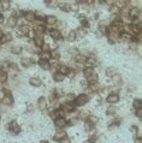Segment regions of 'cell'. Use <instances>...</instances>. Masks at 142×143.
<instances>
[{
	"label": "cell",
	"mask_w": 142,
	"mask_h": 143,
	"mask_svg": "<svg viewBox=\"0 0 142 143\" xmlns=\"http://www.w3.org/2000/svg\"><path fill=\"white\" fill-rule=\"evenodd\" d=\"M89 101V96L87 94H81L78 95L77 97H75V101L72 102L74 107H80V106H83L85 103Z\"/></svg>",
	"instance_id": "obj_1"
},
{
	"label": "cell",
	"mask_w": 142,
	"mask_h": 143,
	"mask_svg": "<svg viewBox=\"0 0 142 143\" xmlns=\"http://www.w3.org/2000/svg\"><path fill=\"white\" fill-rule=\"evenodd\" d=\"M1 102L4 105H6V106L13 105V96H12L11 92H10L9 89H4V97H3V100H1Z\"/></svg>",
	"instance_id": "obj_2"
},
{
	"label": "cell",
	"mask_w": 142,
	"mask_h": 143,
	"mask_svg": "<svg viewBox=\"0 0 142 143\" xmlns=\"http://www.w3.org/2000/svg\"><path fill=\"white\" fill-rule=\"evenodd\" d=\"M7 129H9V131L10 132H12V134H14V135H17V134H19L21 132V128H19V125H18L16 121H11V123L9 124V126H7Z\"/></svg>",
	"instance_id": "obj_3"
},
{
	"label": "cell",
	"mask_w": 142,
	"mask_h": 143,
	"mask_svg": "<svg viewBox=\"0 0 142 143\" xmlns=\"http://www.w3.org/2000/svg\"><path fill=\"white\" fill-rule=\"evenodd\" d=\"M140 16V10L137 7H131L128 12V17L131 18L133 20H136V18Z\"/></svg>",
	"instance_id": "obj_4"
},
{
	"label": "cell",
	"mask_w": 142,
	"mask_h": 143,
	"mask_svg": "<svg viewBox=\"0 0 142 143\" xmlns=\"http://www.w3.org/2000/svg\"><path fill=\"white\" fill-rule=\"evenodd\" d=\"M49 35H51V37L53 39L54 41H60V40H63L62 33L58 31L57 29H53V30H51V31H49Z\"/></svg>",
	"instance_id": "obj_5"
},
{
	"label": "cell",
	"mask_w": 142,
	"mask_h": 143,
	"mask_svg": "<svg viewBox=\"0 0 142 143\" xmlns=\"http://www.w3.org/2000/svg\"><path fill=\"white\" fill-rule=\"evenodd\" d=\"M54 125H55L57 129H62L65 125H68V121H66L65 118H58V119L54 120Z\"/></svg>",
	"instance_id": "obj_6"
},
{
	"label": "cell",
	"mask_w": 142,
	"mask_h": 143,
	"mask_svg": "<svg viewBox=\"0 0 142 143\" xmlns=\"http://www.w3.org/2000/svg\"><path fill=\"white\" fill-rule=\"evenodd\" d=\"M60 109H63V112L65 113V112H74L75 111V107L72 103H69V102H65L63 103L62 106H60Z\"/></svg>",
	"instance_id": "obj_7"
},
{
	"label": "cell",
	"mask_w": 142,
	"mask_h": 143,
	"mask_svg": "<svg viewBox=\"0 0 142 143\" xmlns=\"http://www.w3.org/2000/svg\"><path fill=\"white\" fill-rule=\"evenodd\" d=\"M34 42L35 45H36L37 47H42V45L45 42H43V35H39V34H35L34 35Z\"/></svg>",
	"instance_id": "obj_8"
},
{
	"label": "cell",
	"mask_w": 142,
	"mask_h": 143,
	"mask_svg": "<svg viewBox=\"0 0 142 143\" xmlns=\"http://www.w3.org/2000/svg\"><path fill=\"white\" fill-rule=\"evenodd\" d=\"M57 130H58L57 134L54 135V137H53L54 141H60V140L66 137V132L64 131V130H62V129H57Z\"/></svg>",
	"instance_id": "obj_9"
},
{
	"label": "cell",
	"mask_w": 142,
	"mask_h": 143,
	"mask_svg": "<svg viewBox=\"0 0 142 143\" xmlns=\"http://www.w3.org/2000/svg\"><path fill=\"white\" fill-rule=\"evenodd\" d=\"M63 115H64V112H63V109H60V108H58V109H53V112L51 113V117L53 118L54 120L58 119V118H64Z\"/></svg>",
	"instance_id": "obj_10"
},
{
	"label": "cell",
	"mask_w": 142,
	"mask_h": 143,
	"mask_svg": "<svg viewBox=\"0 0 142 143\" xmlns=\"http://www.w3.org/2000/svg\"><path fill=\"white\" fill-rule=\"evenodd\" d=\"M45 31H46L45 25H42V24H35V25H34V33H35V34L43 35V33H45Z\"/></svg>",
	"instance_id": "obj_11"
},
{
	"label": "cell",
	"mask_w": 142,
	"mask_h": 143,
	"mask_svg": "<svg viewBox=\"0 0 142 143\" xmlns=\"http://www.w3.org/2000/svg\"><path fill=\"white\" fill-rule=\"evenodd\" d=\"M98 80H99V77H98V75L94 72L92 76H89L88 78H87V82H88V84L89 86H93V84H98Z\"/></svg>",
	"instance_id": "obj_12"
},
{
	"label": "cell",
	"mask_w": 142,
	"mask_h": 143,
	"mask_svg": "<svg viewBox=\"0 0 142 143\" xmlns=\"http://www.w3.org/2000/svg\"><path fill=\"white\" fill-rule=\"evenodd\" d=\"M45 22L48 25H54V24L58 23V19L55 16H47V17H45Z\"/></svg>",
	"instance_id": "obj_13"
},
{
	"label": "cell",
	"mask_w": 142,
	"mask_h": 143,
	"mask_svg": "<svg viewBox=\"0 0 142 143\" xmlns=\"http://www.w3.org/2000/svg\"><path fill=\"white\" fill-rule=\"evenodd\" d=\"M119 101V95L116 94V93H113V94H110L107 96V102L110 103H116Z\"/></svg>",
	"instance_id": "obj_14"
},
{
	"label": "cell",
	"mask_w": 142,
	"mask_h": 143,
	"mask_svg": "<svg viewBox=\"0 0 142 143\" xmlns=\"http://www.w3.org/2000/svg\"><path fill=\"white\" fill-rule=\"evenodd\" d=\"M37 105H39V109H40V111H45L46 107H47V101H46L45 97L41 96L40 99H39V102H37Z\"/></svg>",
	"instance_id": "obj_15"
},
{
	"label": "cell",
	"mask_w": 142,
	"mask_h": 143,
	"mask_svg": "<svg viewBox=\"0 0 142 143\" xmlns=\"http://www.w3.org/2000/svg\"><path fill=\"white\" fill-rule=\"evenodd\" d=\"M39 65H40L43 70H49V69H51V63H49L48 60L40 59V60H39Z\"/></svg>",
	"instance_id": "obj_16"
},
{
	"label": "cell",
	"mask_w": 142,
	"mask_h": 143,
	"mask_svg": "<svg viewBox=\"0 0 142 143\" xmlns=\"http://www.w3.org/2000/svg\"><path fill=\"white\" fill-rule=\"evenodd\" d=\"M85 64L88 65V67H92V69H93V66L98 65V61L94 57H88L87 58V60H85Z\"/></svg>",
	"instance_id": "obj_17"
},
{
	"label": "cell",
	"mask_w": 142,
	"mask_h": 143,
	"mask_svg": "<svg viewBox=\"0 0 142 143\" xmlns=\"http://www.w3.org/2000/svg\"><path fill=\"white\" fill-rule=\"evenodd\" d=\"M24 18H26V20H28V22H34L35 20V12L27 11L26 13H24Z\"/></svg>",
	"instance_id": "obj_18"
},
{
	"label": "cell",
	"mask_w": 142,
	"mask_h": 143,
	"mask_svg": "<svg viewBox=\"0 0 142 143\" xmlns=\"http://www.w3.org/2000/svg\"><path fill=\"white\" fill-rule=\"evenodd\" d=\"M29 83H30L31 86H34V87H40L42 82H41V80H40V78L33 77V78H30V80H29Z\"/></svg>",
	"instance_id": "obj_19"
},
{
	"label": "cell",
	"mask_w": 142,
	"mask_h": 143,
	"mask_svg": "<svg viewBox=\"0 0 142 143\" xmlns=\"http://www.w3.org/2000/svg\"><path fill=\"white\" fill-rule=\"evenodd\" d=\"M30 33V28H29L28 25H21V28H19V35H27V34H29Z\"/></svg>",
	"instance_id": "obj_20"
},
{
	"label": "cell",
	"mask_w": 142,
	"mask_h": 143,
	"mask_svg": "<svg viewBox=\"0 0 142 143\" xmlns=\"http://www.w3.org/2000/svg\"><path fill=\"white\" fill-rule=\"evenodd\" d=\"M16 24H17V18L13 17V16H11V17L9 18V20H7V27H10V28H14Z\"/></svg>",
	"instance_id": "obj_21"
},
{
	"label": "cell",
	"mask_w": 142,
	"mask_h": 143,
	"mask_svg": "<svg viewBox=\"0 0 142 143\" xmlns=\"http://www.w3.org/2000/svg\"><path fill=\"white\" fill-rule=\"evenodd\" d=\"M75 60H76L78 64H84L85 60H87V57L83 54H77L76 57H75Z\"/></svg>",
	"instance_id": "obj_22"
},
{
	"label": "cell",
	"mask_w": 142,
	"mask_h": 143,
	"mask_svg": "<svg viewBox=\"0 0 142 143\" xmlns=\"http://www.w3.org/2000/svg\"><path fill=\"white\" fill-rule=\"evenodd\" d=\"M110 12H111L112 14H119L120 9L116 5V4H113V5H111V7H110Z\"/></svg>",
	"instance_id": "obj_23"
},
{
	"label": "cell",
	"mask_w": 142,
	"mask_h": 143,
	"mask_svg": "<svg viewBox=\"0 0 142 143\" xmlns=\"http://www.w3.org/2000/svg\"><path fill=\"white\" fill-rule=\"evenodd\" d=\"M21 64H22L24 67H29V66H31L33 61H31V59H29V58H23V59L21 60Z\"/></svg>",
	"instance_id": "obj_24"
},
{
	"label": "cell",
	"mask_w": 142,
	"mask_h": 143,
	"mask_svg": "<svg viewBox=\"0 0 142 143\" xmlns=\"http://www.w3.org/2000/svg\"><path fill=\"white\" fill-rule=\"evenodd\" d=\"M64 78H65V76H63V75L59 73V72H55V73L53 75V80L55 81V82H63Z\"/></svg>",
	"instance_id": "obj_25"
},
{
	"label": "cell",
	"mask_w": 142,
	"mask_h": 143,
	"mask_svg": "<svg viewBox=\"0 0 142 143\" xmlns=\"http://www.w3.org/2000/svg\"><path fill=\"white\" fill-rule=\"evenodd\" d=\"M76 37H77V35H76V31H75V30H70V31H69L68 40L70 41V42H72V41L76 40Z\"/></svg>",
	"instance_id": "obj_26"
},
{
	"label": "cell",
	"mask_w": 142,
	"mask_h": 143,
	"mask_svg": "<svg viewBox=\"0 0 142 143\" xmlns=\"http://www.w3.org/2000/svg\"><path fill=\"white\" fill-rule=\"evenodd\" d=\"M94 72H95V71H94V70L92 69V67H85V69L83 70V75H84V77H85V78H88L89 76H92V75H93Z\"/></svg>",
	"instance_id": "obj_27"
},
{
	"label": "cell",
	"mask_w": 142,
	"mask_h": 143,
	"mask_svg": "<svg viewBox=\"0 0 142 143\" xmlns=\"http://www.w3.org/2000/svg\"><path fill=\"white\" fill-rule=\"evenodd\" d=\"M59 7H60V10H63V11H65V12L71 11V10H70V4H68V3L59 4Z\"/></svg>",
	"instance_id": "obj_28"
},
{
	"label": "cell",
	"mask_w": 142,
	"mask_h": 143,
	"mask_svg": "<svg viewBox=\"0 0 142 143\" xmlns=\"http://www.w3.org/2000/svg\"><path fill=\"white\" fill-rule=\"evenodd\" d=\"M6 81H7V72L0 71V84H1V83H5Z\"/></svg>",
	"instance_id": "obj_29"
},
{
	"label": "cell",
	"mask_w": 142,
	"mask_h": 143,
	"mask_svg": "<svg viewBox=\"0 0 142 143\" xmlns=\"http://www.w3.org/2000/svg\"><path fill=\"white\" fill-rule=\"evenodd\" d=\"M0 6H1V9L5 11V10H9L10 7V1L9 0H3V1H0Z\"/></svg>",
	"instance_id": "obj_30"
},
{
	"label": "cell",
	"mask_w": 142,
	"mask_h": 143,
	"mask_svg": "<svg viewBox=\"0 0 142 143\" xmlns=\"http://www.w3.org/2000/svg\"><path fill=\"white\" fill-rule=\"evenodd\" d=\"M68 71H69V67H68V66H65V65L60 66L59 70H58V72H59V73H62L63 76H66V75H68Z\"/></svg>",
	"instance_id": "obj_31"
},
{
	"label": "cell",
	"mask_w": 142,
	"mask_h": 143,
	"mask_svg": "<svg viewBox=\"0 0 142 143\" xmlns=\"http://www.w3.org/2000/svg\"><path fill=\"white\" fill-rule=\"evenodd\" d=\"M114 73H117V70L114 69V67H107V69H106V75H107V76H110V77H112V76H113Z\"/></svg>",
	"instance_id": "obj_32"
},
{
	"label": "cell",
	"mask_w": 142,
	"mask_h": 143,
	"mask_svg": "<svg viewBox=\"0 0 142 143\" xmlns=\"http://www.w3.org/2000/svg\"><path fill=\"white\" fill-rule=\"evenodd\" d=\"M87 121H89L90 124L95 125V124L98 123V117H95V115H88V118H87Z\"/></svg>",
	"instance_id": "obj_33"
},
{
	"label": "cell",
	"mask_w": 142,
	"mask_h": 143,
	"mask_svg": "<svg viewBox=\"0 0 142 143\" xmlns=\"http://www.w3.org/2000/svg\"><path fill=\"white\" fill-rule=\"evenodd\" d=\"M12 40V36L10 34H6L3 36V39L0 40V43H6V42H9V41Z\"/></svg>",
	"instance_id": "obj_34"
},
{
	"label": "cell",
	"mask_w": 142,
	"mask_h": 143,
	"mask_svg": "<svg viewBox=\"0 0 142 143\" xmlns=\"http://www.w3.org/2000/svg\"><path fill=\"white\" fill-rule=\"evenodd\" d=\"M40 59H45V60H48L51 59V54L47 53V52H40Z\"/></svg>",
	"instance_id": "obj_35"
},
{
	"label": "cell",
	"mask_w": 142,
	"mask_h": 143,
	"mask_svg": "<svg viewBox=\"0 0 142 143\" xmlns=\"http://www.w3.org/2000/svg\"><path fill=\"white\" fill-rule=\"evenodd\" d=\"M111 78H112V81H113L114 83H120V82H122V77H120L119 73H114Z\"/></svg>",
	"instance_id": "obj_36"
},
{
	"label": "cell",
	"mask_w": 142,
	"mask_h": 143,
	"mask_svg": "<svg viewBox=\"0 0 142 143\" xmlns=\"http://www.w3.org/2000/svg\"><path fill=\"white\" fill-rule=\"evenodd\" d=\"M117 112V108L114 106H110L107 109H106V114L107 115H112V114H114Z\"/></svg>",
	"instance_id": "obj_37"
},
{
	"label": "cell",
	"mask_w": 142,
	"mask_h": 143,
	"mask_svg": "<svg viewBox=\"0 0 142 143\" xmlns=\"http://www.w3.org/2000/svg\"><path fill=\"white\" fill-rule=\"evenodd\" d=\"M49 54H51V58H53L54 60H59V58H60V53H59V51H57V49H55V51L51 52Z\"/></svg>",
	"instance_id": "obj_38"
},
{
	"label": "cell",
	"mask_w": 142,
	"mask_h": 143,
	"mask_svg": "<svg viewBox=\"0 0 142 143\" xmlns=\"http://www.w3.org/2000/svg\"><path fill=\"white\" fill-rule=\"evenodd\" d=\"M134 107L135 108H142V101H141V99H135L134 100Z\"/></svg>",
	"instance_id": "obj_39"
},
{
	"label": "cell",
	"mask_w": 142,
	"mask_h": 143,
	"mask_svg": "<svg viewBox=\"0 0 142 143\" xmlns=\"http://www.w3.org/2000/svg\"><path fill=\"white\" fill-rule=\"evenodd\" d=\"M53 95L57 97V99H59V97H62L63 95H64V93H63L60 89H57V88H55V89L53 90Z\"/></svg>",
	"instance_id": "obj_40"
},
{
	"label": "cell",
	"mask_w": 142,
	"mask_h": 143,
	"mask_svg": "<svg viewBox=\"0 0 142 143\" xmlns=\"http://www.w3.org/2000/svg\"><path fill=\"white\" fill-rule=\"evenodd\" d=\"M11 52L13 53V54H19V53H22V47L21 46H14V47H12Z\"/></svg>",
	"instance_id": "obj_41"
},
{
	"label": "cell",
	"mask_w": 142,
	"mask_h": 143,
	"mask_svg": "<svg viewBox=\"0 0 142 143\" xmlns=\"http://www.w3.org/2000/svg\"><path fill=\"white\" fill-rule=\"evenodd\" d=\"M45 3L48 7H55V6H59V3H58V1H48V0H46Z\"/></svg>",
	"instance_id": "obj_42"
},
{
	"label": "cell",
	"mask_w": 142,
	"mask_h": 143,
	"mask_svg": "<svg viewBox=\"0 0 142 143\" xmlns=\"http://www.w3.org/2000/svg\"><path fill=\"white\" fill-rule=\"evenodd\" d=\"M78 119H82V120H87V118H88V113H85V112H81L80 114H78Z\"/></svg>",
	"instance_id": "obj_43"
},
{
	"label": "cell",
	"mask_w": 142,
	"mask_h": 143,
	"mask_svg": "<svg viewBox=\"0 0 142 143\" xmlns=\"http://www.w3.org/2000/svg\"><path fill=\"white\" fill-rule=\"evenodd\" d=\"M76 35H77V36H78V37H83V36H84V35H85V30H84V29H83V28L78 29V30H77V31H76Z\"/></svg>",
	"instance_id": "obj_44"
},
{
	"label": "cell",
	"mask_w": 142,
	"mask_h": 143,
	"mask_svg": "<svg viewBox=\"0 0 142 143\" xmlns=\"http://www.w3.org/2000/svg\"><path fill=\"white\" fill-rule=\"evenodd\" d=\"M75 95L74 94H69L68 96H66V99H68V100H66V102H69V103H72L75 101Z\"/></svg>",
	"instance_id": "obj_45"
},
{
	"label": "cell",
	"mask_w": 142,
	"mask_h": 143,
	"mask_svg": "<svg viewBox=\"0 0 142 143\" xmlns=\"http://www.w3.org/2000/svg\"><path fill=\"white\" fill-rule=\"evenodd\" d=\"M75 75H76V71H75V70H72V69H69L68 75H66V76H68L69 78H74V77H75Z\"/></svg>",
	"instance_id": "obj_46"
},
{
	"label": "cell",
	"mask_w": 142,
	"mask_h": 143,
	"mask_svg": "<svg viewBox=\"0 0 142 143\" xmlns=\"http://www.w3.org/2000/svg\"><path fill=\"white\" fill-rule=\"evenodd\" d=\"M84 128H85V130H87V131H89V130H92V129L94 128V125H93V124H90L89 121H87V120H85V123H84Z\"/></svg>",
	"instance_id": "obj_47"
},
{
	"label": "cell",
	"mask_w": 142,
	"mask_h": 143,
	"mask_svg": "<svg viewBox=\"0 0 142 143\" xmlns=\"http://www.w3.org/2000/svg\"><path fill=\"white\" fill-rule=\"evenodd\" d=\"M41 48H42V52H47V53H49V52H51V49H49V46H48V45H46V43H43Z\"/></svg>",
	"instance_id": "obj_48"
},
{
	"label": "cell",
	"mask_w": 142,
	"mask_h": 143,
	"mask_svg": "<svg viewBox=\"0 0 142 143\" xmlns=\"http://www.w3.org/2000/svg\"><path fill=\"white\" fill-rule=\"evenodd\" d=\"M70 10L77 12L78 11V5H77V4H70Z\"/></svg>",
	"instance_id": "obj_49"
},
{
	"label": "cell",
	"mask_w": 142,
	"mask_h": 143,
	"mask_svg": "<svg viewBox=\"0 0 142 143\" xmlns=\"http://www.w3.org/2000/svg\"><path fill=\"white\" fill-rule=\"evenodd\" d=\"M97 141V136H93V137H90L89 140H87V141H84L83 143H94Z\"/></svg>",
	"instance_id": "obj_50"
},
{
	"label": "cell",
	"mask_w": 142,
	"mask_h": 143,
	"mask_svg": "<svg viewBox=\"0 0 142 143\" xmlns=\"http://www.w3.org/2000/svg\"><path fill=\"white\" fill-rule=\"evenodd\" d=\"M81 23H82L83 28H87V27H89V23H88V20H87V19H82V22H81Z\"/></svg>",
	"instance_id": "obj_51"
},
{
	"label": "cell",
	"mask_w": 142,
	"mask_h": 143,
	"mask_svg": "<svg viewBox=\"0 0 142 143\" xmlns=\"http://www.w3.org/2000/svg\"><path fill=\"white\" fill-rule=\"evenodd\" d=\"M136 115L139 118H142V108H137L136 109Z\"/></svg>",
	"instance_id": "obj_52"
},
{
	"label": "cell",
	"mask_w": 142,
	"mask_h": 143,
	"mask_svg": "<svg viewBox=\"0 0 142 143\" xmlns=\"http://www.w3.org/2000/svg\"><path fill=\"white\" fill-rule=\"evenodd\" d=\"M81 84H82V87H83V88H88V86H89V84H88V82H87V81H85V80H83L82 82H81Z\"/></svg>",
	"instance_id": "obj_53"
},
{
	"label": "cell",
	"mask_w": 142,
	"mask_h": 143,
	"mask_svg": "<svg viewBox=\"0 0 142 143\" xmlns=\"http://www.w3.org/2000/svg\"><path fill=\"white\" fill-rule=\"evenodd\" d=\"M59 142H60V143H71V141L69 140L68 137H65V138H63V140H60Z\"/></svg>",
	"instance_id": "obj_54"
},
{
	"label": "cell",
	"mask_w": 142,
	"mask_h": 143,
	"mask_svg": "<svg viewBox=\"0 0 142 143\" xmlns=\"http://www.w3.org/2000/svg\"><path fill=\"white\" fill-rule=\"evenodd\" d=\"M131 131H133V132H137V131H139V128L135 126V125H133V126H131Z\"/></svg>",
	"instance_id": "obj_55"
},
{
	"label": "cell",
	"mask_w": 142,
	"mask_h": 143,
	"mask_svg": "<svg viewBox=\"0 0 142 143\" xmlns=\"http://www.w3.org/2000/svg\"><path fill=\"white\" fill-rule=\"evenodd\" d=\"M135 143H142V140H141V138L139 137V138H137L136 141H135Z\"/></svg>",
	"instance_id": "obj_56"
},
{
	"label": "cell",
	"mask_w": 142,
	"mask_h": 143,
	"mask_svg": "<svg viewBox=\"0 0 142 143\" xmlns=\"http://www.w3.org/2000/svg\"><path fill=\"white\" fill-rule=\"evenodd\" d=\"M3 36H4V33L1 31V30H0V40H1V39H3Z\"/></svg>",
	"instance_id": "obj_57"
},
{
	"label": "cell",
	"mask_w": 142,
	"mask_h": 143,
	"mask_svg": "<svg viewBox=\"0 0 142 143\" xmlns=\"http://www.w3.org/2000/svg\"><path fill=\"white\" fill-rule=\"evenodd\" d=\"M4 20V17H3V14H0V22H3Z\"/></svg>",
	"instance_id": "obj_58"
},
{
	"label": "cell",
	"mask_w": 142,
	"mask_h": 143,
	"mask_svg": "<svg viewBox=\"0 0 142 143\" xmlns=\"http://www.w3.org/2000/svg\"><path fill=\"white\" fill-rule=\"evenodd\" d=\"M41 143H48V142H47V141H42V142H41Z\"/></svg>",
	"instance_id": "obj_59"
},
{
	"label": "cell",
	"mask_w": 142,
	"mask_h": 143,
	"mask_svg": "<svg viewBox=\"0 0 142 143\" xmlns=\"http://www.w3.org/2000/svg\"><path fill=\"white\" fill-rule=\"evenodd\" d=\"M0 121H1V117H0Z\"/></svg>",
	"instance_id": "obj_60"
}]
</instances>
